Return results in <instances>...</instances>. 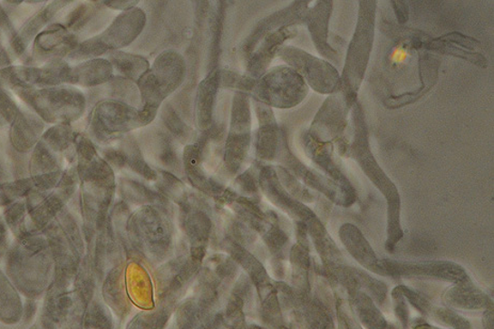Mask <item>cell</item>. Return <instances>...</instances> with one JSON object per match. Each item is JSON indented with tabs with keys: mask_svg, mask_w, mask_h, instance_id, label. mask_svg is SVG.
<instances>
[{
	"mask_svg": "<svg viewBox=\"0 0 494 329\" xmlns=\"http://www.w3.org/2000/svg\"><path fill=\"white\" fill-rule=\"evenodd\" d=\"M5 269L27 299L44 296L55 276V262L44 233L15 239L5 256Z\"/></svg>",
	"mask_w": 494,
	"mask_h": 329,
	"instance_id": "1",
	"label": "cell"
},
{
	"mask_svg": "<svg viewBox=\"0 0 494 329\" xmlns=\"http://www.w3.org/2000/svg\"><path fill=\"white\" fill-rule=\"evenodd\" d=\"M353 120L354 127V140L340 143L339 151L342 154L348 155L358 161L363 167L365 175L371 179L375 187L387 197L389 205V233L392 242L396 243L402 237L400 226V209L401 199L399 191L391 179L385 176L377 161L373 159L369 145V136H367V128L364 120L363 109L359 103H355L353 111Z\"/></svg>",
	"mask_w": 494,
	"mask_h": 329,
	"instance_id": "2",
	"label": "cell"
},
{
	"mask_svg": "<svg viewBox=\"0 0 494 329\" xmlns=\"http://www.w3.org/2000/svg\"><path fill=\"white\" fill-rule=\"evenodd\" d=\"M359 19L354 38L347 52L344 71L341 77V90L349 104L357 101L363 81L375 34L376 2H360Z\"/></svg>",
	"mask_w": 494,
	"mask_h": 329,
	"instance_id": "3",
	"label": "cell"
},
{
	"mask_svg": "<svg viewBox=\"0 0 494 329\" xmlns=\"http://www.w3.org/2000/svg\"><path fill=\"white\" fill-rule=\"evenodd\" d=\"M15 92L47 123L72 121L83 111L84 99L75 89L20 87Z\"/></svg>",
	"mask_w": 494,
	"mask_h": 329,
	"instance_id": "4",
	"label": "cell"
},
{
	"mask_svg": "<svg viewBox=\"0 0 494 329\" xmlns=\"http://www.w3.org/2000/svg\"><path fill=\"white\" fill-rule=\"evenodd\" d=\"M258 98L278 109H291L305 100L309 88L296 71L276 68L258 83Z\"/></svg>",
	"mask_w": 494,
	"mask_h": 329,
	"instance_id": "5",
	"label": "cell"
},
{
	"mask_svg": "<svg viewBox=\"0 0 494 329\" xmlns=\"http://www.w3.org/2000/svg\"><path fill=\"white\" fill-rule=\"evenodd\" d=\"M280 55L316 92L330 94L341 89L339 72L326 60L312 56L295 47H286L280 52Z\"/></svg>",
	"mask_w": 494,
	"mask_h": 329,
	"instance_id": "6",
	"label": "cell"
},
{
	"mask_svg": "<svg viewBox=\"0 0 494 329\" xmlns=\"http://www.w3.org/2000/svg\"><path fill=\"white\" fill-rule=\"evenodd\" d=\"M352 107L342 90H337L317 112L309 135L323 143H331L339 139L347 127V116Z\"/></svg>",
	"mask_w": 494,
	"mask_h": 329,
	"instance_id": "7",
	"label": "cell"
},
{
	"mask_svg": "<svg viewBox=\"0 0 494 329\" xmlns=\"http://www.w3.org/2000/svg\"><path fill=\"white\" fill-rule=\"evenodd\" d=\"M9 129L8 140L15 151L26 154L34 150L44 136L45 124L37 113L20 110Z\"/></svg>",
	"mask_w": 494,
	"mask_h": 329,
	"instance_id": "8",
	"label": "cell"
},
{
	"mask_svg": "<svg viewBox=\"0 0 494 329\" xmlns=\"http://www.w3.org/2000/svg\"><path fill=\"white\" fill-rule=\"evenodd\" d=\"M73 37L66 33V29L59 24L48 26L34 39V63H47L58 60L59 57L71 50Z\"/></svg>",
	"mask_w": 494,
	"mask_h": 329,
	"instance_id": "9",
	"label": "cell"
},
{
	"mask_svg": "<svg viewBox=\"0 0 494 329\" xmlns=\"http://www.w3.org/2000/svg\"><path fill=\"white\" fill-rule=\"evenodd\" d=\"M75 308V298L68 285L53 281L44 295L41 315L57 328L69 320Z\"/></svg>",
	"mask_w": 494,
	"mask_h": 329,
	"instance_id": "10",
	"label": "cell"
},
{
	"mask_svg": "<svg viewBox=\"0 0 494 329\" xmlns=\"http://www.w3.org/2000/svg\"><path fill=\"white\" fill-rule=\"evenodd\" d=\"M305 145L306 153L313 161L321 169L328 177L331 178V181H334L336 185L345 191V193L355 199V191L349 179L344 176V173L341 171L339 167L336 166L334 160L333 159V146L331 143H323L316 141L312 137L306 136L305 140Z\"/></svg>",
	"mask_w": 494,
	"mask_h": 329,
	"instance_id": "11",
	"label": "cell"
},
{
	"mask_svg": "<svg viewBox=\"0 0 494 329\" xmlns=\"http://www.w3.org/2000/svg\"><path fill=\"white\" fill-rule=\"evenodd\" d=\"M333 11V3L319 2L308 15V26L319 53L331 62L339 63L335 50L328 44L329 19Z\"/></svg>",
	"mask_w": 494,
	"mask_h": 329,
	"instance_id": "12",
	"label": "cell"
},
{
	"mask_svg": "<svg viewBox=\"0 0 494 329\" xmlns=\"http://www.w3.org/2000/svg\"><path fill=\"white\" fill-rule=\"evenodd\" d=\"M24 304L19 290L0 267V322L17 324L23 319Z\"/></svg>",
	"mask_w": 494,
	"mask_h": 329,
	"instance_id": "13",
	"label": "cell"
},
{
	"mask_svg": "<svg viewBox=\"0 0 494 329\" xmlns=\"http://www.w3.org/2000/svg\"><path fill=\"white\" fill-rule=\"evenodd\" d=\"M340 236L342 242H344L345 247L351 251L355 259L363 263L367 268L373 269V272L379 271L376 256L373 255L370 244L366 242L363 233L358 230L357 227L351 224L342 226Z\"/></svg>",
	"mask_w": 494,
	"mask_h": 329,
	"instance_id": "14",
	"label": "cell"
},
{
	"mask_svg": "<svg viewBox=\"0 0 494 329\" xmlns=\"http://www.w3.org/2000/svg\"><path fill=\"white\" fill-rule=\"evenodd\" d=\"M388 272L393 271L402 275H418V276H429L438 278H456V280H463L466 276L465 272L460 267L453 265H445V263H431V265L420 266H402L390 263L388 265Z\"/></svg>",
	"mask_w": 494,
	"mask_h": 329,
	"instance_id": "15",
	"label": "cell"
},
{
	"mask_svg": "<svg viewBox=\"0 0 494 329\" xmlns=\"http://www.w3.org/2000/svg\"><path fill=\"white\" fill-rule=\"evenodd\" d=\"M3 218L16 239L26 237L34 233H41L35 231L30 223L25 201L12 203L5 208Z\"/></svg>",
	"mask_w": 494,
	"mask_h": 329,
	"instance_id": "16",
	"label": "cell"
},
{
	"mask_svg": "<svg viewBox=\"0 0 494 329\" xmlns=\"http://www.w3.org/2000/svg\"><path fill=\"white\" fill-rule=\"evenodd\" d=\"M59 171V160L56 152L52 151L42 140L33 150L29 163V172L32 177L48 175Z\"/></svg>",
	"mask_w": 494,
	"mask_h": 329,
	"instance_id": "17",
	"label": "cell"
},
{
	"mask_svg": "<svg viewBox=\"0 0 494 329\" xmlns=\"http://www.w3.org/2000/svg\"><path fill=\"white\" fill-rule=\"evenodd\" d=\"M35 190V179L24 178L15 181L0 184V207L10 206L20 201L23 197H27Z\"/></svg>",
	"mask_w": 494,
	"mask_h": 329,
	"instance_id": "18",
	"label": "cell"
},
{
	"mask_svg": "<svg viewBox=\"0 0 494 329\" xmlns=\"http://www.w3.org/2000/svg\"><path fill=\"white\" fill-rule=\"evenodd\" d=\"M111 74V67L106 62H92L71 70V82H80L82 85H93L107 79Z\"/></svg>",
	"mask_w": 494,
	"mask_h": 329,
	"instance_id": "19",
	"label": "cell"
},
{
	"mask_svg": "<svg viewBox=\"0 0 494 329\" xmlns=\"http://www.w3.org/2000/svg\"><path fill=\"white\" fill-rule=\"evenodd\" d=\"M53 152H63L69 147L71 141V128L68 124L58 123L47 130L41 139Z\"/></svg>",
	"mask_w": 494,
	"mask_h": 329,
	"instance_id": "20",
	"label": "cell"
},
{
	"mask_svg": "<svg viewBox=\"0 0 494 329\" xmlns=\"http://www.w3.org/2000/svg\"><path fill=\"white\" fill-rule=\"evenodd\" d=\"M447 297L450 299L451 304L458 307L480 308L486 301L485 295L480 291L469 286H462L448 293Z\"/></svg>",
	"mask_w": 494,
	"mask_h": 329,
	"instance_id": "21",
	"label": "cell"
},
{
	"mask_svg": "<svg viewBox=\"0 0 494 329\" xmlns=\"http://www.w3.org/2000/svg\"><path fill=\"white\" fill-rule=\"evenodd\" d=\"M10 230L3 218H0V261L5 258L10 248Z\"/></svg>",
	"mask_w": 494,
	"mask_h": 329,
	"instance_id": "22",
	"label": "cell"
},
{
	"mask_svg": "<svg viewBox=\"0 0 494 329\" xmlns=\"http://www.w3.org/2000/svg\"><path fill=\"white\" fill-rule=\"evenodd\" d=\"M37 303H35L34 299H27L26 303L24 304V313H23V319L26 323H29L32 321L35 314H37Z\"/></svg>",
	"mask_w": 494,
	"mask_h": 329,
	"instance_id": "23",
	"label": "cell"
},
{
	"mask_svg": "<svg viewBox=\"0 0 494 329\" xmlns=\"http://www.w3.org/2000/svg\"><path fill=\"white\" fill-rule=\"evenodd\" d=\"M393 8L395 10L397 20L401 24L406 23L408 21V7L405 2H394Z\"/></svg>",
	"mask_w": 494,
	"mask_h": 329,
	"instance_id": "24",
	"label": "cell"
},
{
	"mask_svg": "<svg viewBox=\"0 0 494 329\" xmlns=\"http://www.w3.org/2000/svg\"><path fill=\"white\" fill-rule=\"evenodd\" d=\"M29 329H58V328L55 325L52 324L51 322H48L47 320L40 316L39 321L37 323H34V324Z\"/></svg>",
	"mask_w": 494,
	"mask_h": 329,
	"instance_id": "25",
	"label": "cell"
}]
</instances>
